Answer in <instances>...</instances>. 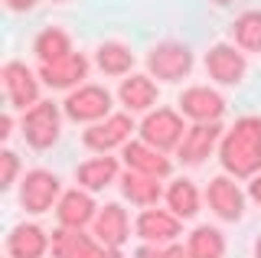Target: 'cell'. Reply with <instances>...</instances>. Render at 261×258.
Listing matches in <instances>:
<instances>
[{
    "mask_svg": "<svg viewBox=\"0 0 261 258\" xmlns=\"http://www.w3.org/2000/svg\"><path fill=\"white\" fill-rule=\"evenodd\" d=\"M219 164L228 176H258L261 173V118L245 115L219 141Z\"/></svg>",
    "mask_w": 261,
    "mask_h": 258,
    "instance_id": "1",
    "label": "cell"
},
{
    "mask_svg": "<svg viewBox=\"0 0 261 258\" xmlns=\"http://www.w3.org/2000/svg\"><path fill=\"white\" fill-rule=\"evenodd\" d=\"M190 69H193V53L186 43L163 39L147 53V72L160 82H179V79L190 75Z\"/></svg>",
    "mask_w": 261,
    "mask_h": 258,
    "instance_id": "2",
    "label": "cell"
},
{
    "mask_svg": "<svg viewBox=\"0 0 261 258\" xmlns=\"http://www.w3.org/2000/svg\"><path fill=\"white\" fill-rule=\"evenodd\" d=\"M62 111L79 124H98L111 115V92L105 85H79L62 101Z\"/></svg>",
    "mask_w": 261,
    "mask_h": 258,
    "instance_id": "3",
    "label": "cell"
},
{
    "mask_svg": "<svg viewBox=\"0 0 261 258\" xmlns=\"http://www.w3.org/2000/svg\"><path fill=\"white\" fill-rule=\"evenodd\" d=\"M56 199H62L59 176L43 170V167L27 170V176L20 180V206L27 209V213H33V216H43V213L53 209Z\"/></svg>",
    "mask_w": 261,
    "mask_h": 258,
    "instance_id": "4",
    "label": "cell"
},
{
    "mask_svg": "<svg viewBox=\"0 0 261 258\" xmlns=\"http://www.w3.org/2000/svg\"><path fill=\"white\" fill-rule=\"evenodd\" d=\"M59 131H62L59 105L39 101V105H33L30 111H23V138H27L30 147L49 150L56 141H59Z\"/></svg>",
    "mask_w": 261,
    "mask_h": 258,
    "instance_id": "5",
    "label": "cell"
},
{
    "mask_svg": "<svg viewBox=\"0 0 261 258\" xmlns=\"http://www.w3.org/2000/svg\"><path fill=\"white\" fill-rule=\"evenodd\" d=\"M141 141L144 144H150V147H157V150H173L179 147V141H183V134H186V127H183V115L173 108H157V111H150L144 121H141Z\"/></svg>",
    "mask_w": 261,
    "mask_h": 258,
    "instance_id": "6",
    "label": "cell"
},
{
    "mask_svg": "<svg viewBox=\"0 0 261 258\" xmlns=\"http://www.w3.org/2000/svg\"><path fill=\"white\" fill-rule=\"evenodd\" d=\"M130 131H134L130 111H118V115H108L105 121H98V124H88L82 131V144L88 150H95V154H108L114 147H124Z\"/></svg>",
    "mask_w": 261,
    "mask_h": 258,
    "instance_id": "7",
    "label": "cell"
},
{
    "mask_svg": "<svg viewBox=\"0 0 261 258\" xmlns=\"http://www.w3.org/2000/svg\"><path fill=\"white\" fill-rule=\"evenodd\" d=\"M53 255L56 258H121V248L85 236L82 229H56L53 232Z\"/></svg>",
    "mask_w": 261,
    "mask_h": 258,
    "instance_id": "8",
    "label": "cell"
},
{
    "mask_svg": "<svg viewBox=\"0 0 261 258\" xmlns=\"http://www.w3.org/2000/svg\"><path fill=\"white\" fill-rule=\"evenodd\" d=\"M206 72H209L212 82H219V85H239L245 79V72H248V59H245V53L239 46L216 43L206 53Z\"/></svg>",
    "mask_w": 261,
    "mask_h": 258,
    "instance_id": "9",
    "label": "cell"
},
{
    "mask_svg": "<svg viewBox=\"0 0 261 258\" xmlns=\"http://www.w3.org/2000/svg\"><path fill=\"white\" fill-rule=\"evenodd\" d=\"M179 115H186L196 124H212L225 115V98L209 85H193L179 95Z\"/></svg>",
    "mask_w": 261,
    "mask_h": 258,
    "instance_id": "10",
    "label": "cell"
},
{
    "mask_svg": "<svg viewBox=\"0 0 261 258\" xmlns=\"http://www.w3.org/2000/svg\"><path fill=\"white\" fill-rule=\"evenodd\" d=\"M0 79H4L7 98L16 111H30L33 105H39V79L27 69V62H7Z\"/></svg>",
    "mask_w": 261,
    "mask_h": 258,
    "instance_id": "11",
    "label": "cell"
},
{
    "mask_svg": "<svg viewBox=\"0 0 261 258\" xmlns=\"http://www.w3.org/2000/svg\"><path fill=\"white\" fill-rule=\"evenodd\" d=\"M206 203L209 209L219 216L222 222H239L245 216V193L235 187V180L228 173L222 176H212L209 190H206Z\"/></svg>",
    "mask_w": 261,
    "mask_h": 258,
    "instance_id": "12",
    "label": "cell"
},
{
    "mask_svg": "<svg viewBox=\"0 0 261 258\" xmlns=\"http://www.w3.org/2000/svg\"><path fill=\"white\" fill-rule=\"evenodd\" d=\"M121 157H124V167H127V170L157 176V180L170 176V170H173L170 157L163 154V150L150 147V144H144V141H127L124 147H121Z\"/></svg>",
    "mask_w": 261,
    "mask_h": 258,
    "instance_id": "13",
    "label": "cell"
},
{
    "mask_svg": "<svg viewBox=\"0 0 261 258\" xmlns=\"http://www.w3.org/2000/svg\"><path fill=\"white\" fill-rule=\"evenodd\" d=\"M222 141V124L219 121H212V124H193V127H186V134H183V141H179V160L183 164H202L212 150H216V144Z\"/></svg>",
    "mask_w": 261,
    "mask_h": 258,
    "instance_id": "14",
    "label": "cell"
},
{
    "mask_svg": "<svg viewBox=\"0 0 261 258\" xmlns=\"http://www.w3.org/2000/svg\"><path fill=\"white\" fill-rule=\"evenodd\" d=\"M134 229H137V236H141L147 245H167V242H173L179 236V216L173 213H167V209H150L147 206L141 216H137V222H134Z\"/></svg>",
    "mask_w": 261,
    "mask_h": 258,
    "instance_id": "15",
    "label": "cell"
},
{
    "mask_svg": "<svg viewBox=\"0 0 261 258\" xmlns=\"http://www.w3.org/2000/svg\"><path fill=\"white\" fill-rule=\"evenodd\" d=\"M49 248H53V239L36 222H20L7 236V252H10V258H43Z\"/></svg>",
    "mask_w": 261,
    "mask_h": 258,
    "instance_id": "16",
    "label": "cell"
},
{
    "mask_svg": "<svg viewBox=\"0 0 261 258\" xmlns=\"http://www.w3.org/2000/svg\"><path fill=\"white\" fill-rule=\"evenodd\" d=\"M98 209L101 206L92 199L88 190H69V193H62L56 216H59V225H65V229H85L88 222H95Z\"/></svg>",
    "mask_w": 261,
    "mask_h": 258,
    "instance_id": "17",
    "label": "cell"
},
{
    "mask_svg": "<svg viewBox=\"0 0 261 258\" xmlns=\"http://www.w3.org/2000/svg\"><path fill=\"white\" fill-rule=\"evenodd\" d=\"M95 239L105 242L111 248H121L130 239V219H127V209H121L118 203H105L95 216Z\"/></svg>",
    "mask_w": 261,
    "mask_h": 258,
    "instance_id": "18",
    "label": "cell"
},
{
    "mask_svg": "<svg viewBox=\"0 0 261 258\" xmlns=\"http://www.w3.org/2000/svg\"><path fill=\"white\" fill-rule=\"evenodd\" d=\"M88 75V59L82 53H72L69 59L62 62H49V66H39V79L49 88H79L82 79Z\"/></svg>",
    "mask_w": 261,
    "mask_h": 258,
    "instance_id": "19",
    "label": "cell"
},
{
    "mask_svg": "<svg viewBox=\"0 0 261 258\" xmlns=\"http://www.w3.org/2000/svg\"><path fill=\"white\" fill-rule=\"evenodd\" d=\"M118 98H121V105H124L130 115H134V111H150L153 105H157V85H153V75L121 79Z\"/></svg>",
    "mask_w": 261,
    "mask_h": 258,
    "instance_id": "20",
    "label": "cell"
},
{
    "mask_svg": "<svg viewBox=\"0 0 261 258\" xmlns=\"http://www.w3.org/2000/svg\"><path fill=\"white\" fill-rule=\"evenodd\" d=\"M33 53H36V59H39V66H49V62H62V59H69L72 53V39L65 30L59 27H46V30H39L36 39H33Z\"/></svg>",
    "mask_w": 261,
    "mask_h": 258,
    "instance_id": "21",
    "label": "cell"
},
{
    "mask_svg": "<svg viewBox=\"0 0 261 258\" xmlns=\"http://www.w3.org/2000/svg\"><path fill=\"white\" fill-rule=\"evenodd\" d=\"M75 180H79V187H82V190H88V193H98V190L111 187V183L118 180V160L108 157V154H105V157H92V160H85V164H79Z\"/></svg>",
    "mask_w": 261,
    "mask_h": 258,
    "instance_id": "22",
    "label": "cell"
},
{
    "mask_svg": "<svg viewBox=\"0 0 261 258\" xmlns=\"http://www.w3.org/2000/svg\"><path fill=\"white\" fill-rule=\"evenodd\" d=\"M121 193H124V199H130V203L137 206H157L163 190H160V180L157 176H147V173H134L127 170L124 176H121Z\"/></svg>",
    "mask_w": 261,
    "mask_h": 258,
    "instance_id": "23",
    "label": "cell"
},
{
    "mask_svg": "<svg viewBox=\"0 0 261 258\" xmlns=\"http://www.w3.org/2000/svg\"><path fill=\"white\" fill-rule=\"evenodd\" d=\"M95 66L105 75H127L134 69V53H130V46L118 43V39H108L95 49Z\"/></svg>",
    "mask_w": 261,
    "mask_h": 258,
    "instance_id": "24",
    "label": "cell"
},
{
    "mask_svg": "<svg viewBox=\"0 0 261 258\" xmlns=\"http://www.w3.org/2000/svg\"><path fill=\"white\" fill-rule=\"evenodd\" d=\"M199 203H202V196H199V190H196V183L193 180H173L170 183V190H167V206H170V213L179 216V219H193L196 213H199Z\"/></svg>",
    "mask_w": 261,
    "mask_h": 258,
    "instance_id": "25",
    "label": "cell"
},
{
    "mask_svg": "<svg viewBox=\"0 0 261 258\" xmlns=\"http://www.w3.org/2000/svg\"><path fill=\"white\" fill-rule=\"evenodd\" d=\"M186 252L190 258H225V236L212 225H199L186 239Z\"/></svg>",
    "mask_w": 261,
    "mask_h": 258,
    "instance_id": "26",
    "label": "cell"
},
{
    "mask_svg": "<svg viewBox=\"0 0 261 258\" xmlns=\"http://www.w3.org/2000/svg\"><path fill=\"white\" fill-rule=\"evenodd\" d=\"M232 39L245 53H261V10H245L232 20Z\"/></svg>",
    "mask_w": 261,
    "mask_h": 258,
    "instance_id": "27",
    "label": "cell"
},
{
    "mask_svg": "<svg viewBox=\"0 0 261 258\" xmlns=\"http://www.w3.org/2000/svg\"><path fill=\"white\" fill-rule=\"evenodd\" d=\"M134 258H190L183 245H176V242H167V245H144L137 248Z\"/></svg>",
    "mask_w": 261,
    "mask_h": 258,
    "instance_id": "28",
    "label": "cell"
},
{
    "mask_svg": "<svg viewBox=\"0 0 261 258\" xmlns=\"http://www.w3.org/2000/svg\"><path fill=\"white\" fill-rule=\"evenodd\" d=\"M16 173H20V157H16L13 150H4V154H0V187L10 190L16 183Z\"/></svg>",
    "mask_w": 261,
    "mask_h": 258,
    "instance_id": "29",
    "label": "cell"
},
{
    "mask_svg": "<svg viewBox=\"0 0 261 258\" xmlns=\"http://www.w3.org/2000/svg\"><path fill=\"white\" fill-rule=\"evenodd\" d=\"M4 4H7V10H13V13H27V10L36 7V0H4Z\"/></svg>",
    "mask_w": 261,
    "mask_h": 258,
    "instance_id": "30",
    "label": "cell"
},
{
    "mask_svg": "<svg viewBox=\"0 0 261 258\" xmlns=\"http://www.w3.org/2000/svg\"><path fill=\"white\" fill-rule=\"evenodd\" d=\"M10 134H13V115H10V111H7V115L4 118H0V138H10Z\"/></svg>",
    "mask_w": 261,
    "mask_h": 258,
    "instance_id": "31",
    "label": "cell"
},
{
    "mask_svg": "<svg viewBox=\"0 0 261 258\" xmlns=\"http://www.w3.org/2000/svg\"><path fill=\"white\" fill-rule=\"evenodd\" d=\"M248 196H251V199H255V203L261 206V173L255 176V180H251V187H248Z\"/></svg>",
    "mask_w": 261,
    "mask_h": 258,
    "instance_id": "32",
    "label": "cell"
},
{
    "mask_svg": "<svg viewBox=\"0 0 261 258\" xmlns=\"http://www.w3.org/2000/svg\"><path fill=\"white\" fill-rule=\"evenodd\" d=\"M209 4H216V7H228L232 0H209Z\"/></svg>",
    "mask_w": 261,
    "mask_h": 258,
    "instance_id": "33",
    "label": "cell"
},
{
    "mask_svg": "<svg viewBox=\"0 0 261 258\" xmlns=\"http://www.w3.org/2000/svg\"><path fill=\"white\" fill-rule=\"evenodd\" d=\"M255 258H261V236H258V242H255Z\"/></svg>",
    "mask_w": 261,
    "mask_h": 258,
    "instance_id": "34",
    "label": "cell"
},
{
    "mask_svg": "<svg viewBox=\"0 0 261 258\" xmlns=\"http://www.w3.org/2000/svg\"><path fill=\"white\" fill-rule=\"evenodd\" d=\"M53 4H62V0H53Z\"/></svg>",
    "mask_w": 261,
    "mask_h": 258,
    "instance_id": "35",
    "label": "cell"
}]
</instances>
